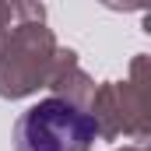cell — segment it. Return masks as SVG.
<instances>
[{"label":"cell","mask_w":151,"mask_h":151,"mask_svg":"<svg viewBox=\"0 0 151 151\" xmlns=\"http://www.w3.org/2000/svg\"><path fill=\"white\" fill-rule=\"evenodd\" d=\"M99 123L67 99H42L14 123V151H91Z\"/></svg>","instance_id":"6da1fadb"}]
</instances>
